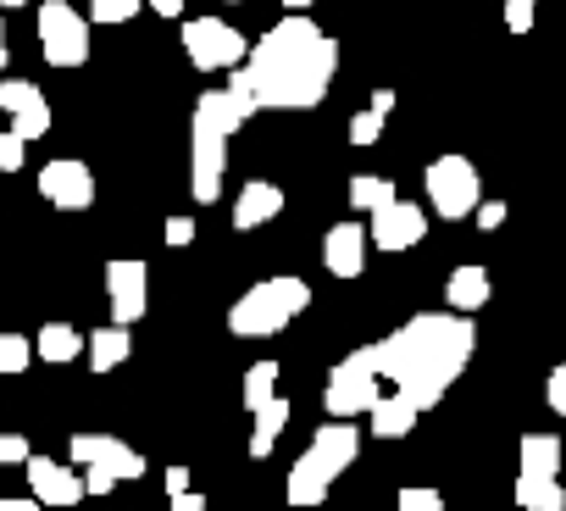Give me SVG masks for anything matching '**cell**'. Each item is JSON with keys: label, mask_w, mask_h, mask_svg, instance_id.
Returning <instances> with one entry per match:
<instances>
[{"label": "cell", "mask_w": 566, "mask_h": 511, "mask_svg": "<svg viewBox=\"0 0 566 511\" xmlns=\"http://www.w3.org/2000/svg\"><path fill=\"white\" fill-rule=\"evenodd\" d=\"M544 400H549V411H555V417H566V362L549 373V384H544Z\"/></svg>", "instance_id": "37"}, {"label": "cell", "mask_w": 566, "mask_h": 511, "mask_svg": "<svg viewBox=\"0 0 566 511\" xmlns=\"http://www.w3.org/2000/svg\"><path fill=\"white\" fill-rule=\"evenodd\" d=\"M489 295H494V284H489V273L478 268V262H467V268H455L450 279H444V301H450V312H483L489 306Z\"/></svg>", "instance_id": "18"}, {"label": "cell", "mask_w": 566, "mask_h": 511, "mask_svg": "<svg viewBox=\"0 0 566 511\" xmlns=\"http://www.w3.org/2000/svg\"><path fill=\"white\" fill-rule=\"evenodd\" d=\"M101 450H106V434H73V445H67V456H73L78 467L101 461Z\"/></svg>", "instance_id": "35"}, {"label": "cell", "mask_w": 566, "mask_h": 511, "mask_svg": "<svg viewBox=\"0 0 566 511\" xmlns=\"http://www.w3.org/2000/svg\"><path fill=\"white\" fill-rule=\"evenodd\" d=\"M172 500V511H206V494H195V489H184V494H167Z\"/></svg>", "instance_id": "41"}, {"label": "cell", "mask_w": 566, "mask_h": 511, "mask_svg": "<svg viewBox=\"0 0 566 511\" xmlns=\"http://www.w3.org/2000/svg\"><path fill=\"white\" fill-rule=\"evenodd\" d=\"M40 51L51 67H84L90 62V23L67 7V0H45L40 7Z\"/></svg>", "instance_id": "8"}, {"label": "cell", "mask_w": 566, "mask_h": 511, "mask_svg": "<svg viewBox=\"0 0 566 511\" xmlns=\"http://www.w3.org/2000/svg\"><path fill=\"white\" fill-rule=\"evenodd\" d=\"M145 0H90V18L95 23H134Z\"/></svg>", "instance_id": "30"}, {"label": "cell", "mask_w": 566, "mask_h": 511, "mask_svg": "<svg viewBox=\"0 0 566 511\" xmlns=\"http://www.w3.org/2000/svg\"><path fill=\"white\" fill-rule=\"evenodd\" d=\"M378 400H384V373H378L373 351L361 345V351H350V356L328 373L323 406H328L334 417H361V411H373Z\"/></svg>", "instance_id": "5"}, {"label": "cell", "mask_w": 566, "mask_h": 511, "mask_svg": "<svg viewBox=\"0 0 566 511\" xmlns=\"http://www.w3.org/2000/svg\"><path fill=\"white\" fill-rule=\"evenodd\" d=\"M428 200H433V211H439L444 222H455V217H472V211L483 206L478 167H472L467 156H439V161L428 167Z\"/></svg>", "instance_id": "7"}, {"label": "cell", "mask_w": 566, "mask_h": 511, "mask_svg": "<svg viewBox=\"0 0 566 511\" xmlns=\"http://www.w3.org/2000/svg\"><path fill=\"white\" fill-rule=\"evenodd\" d=\"M472 345H478V334H472L467 312H422V317H411L406 328H395L389 340H373L367 351H373L378 373H384L400 395H411V400L428 411V406H439V400L450 395V384L467 373Z\"/></svg>", "instance_id": "1"}, {"label": "cell", "mask_w": 566, "mask_h": 511, "mask_svg": "<svg viewBox=\"0 0 566 511\" xmlns=\"http://www.w3.org/2000/svg\"><path fill=\"white\" fill-rule=\"evenodd\" d=\"M533 18H538V0H505V29L511 34H527Z\"/></svg>", "instance_id": "34"}, {"label": "cell", "mask_w": 566, "mask_h": 511, "mask_svg": "<svg viewBox=\"0 0 566 511\" xmlns=\"http://www.w3.org/2000/svg\"><path fill=\"white\" fill-rule=\"evenodd\" d=\"M522 472L555 478L560 472V439L555 434H522Z\"/></svg>", "instance_id": "23"}, {"label": "cell", "mask_w": 566, "mask_h": 511, "mask_svg": "<svg viewBox=\"0 0 566 511\" xmlns=\"http://www.w3.org/2000/svg\"><path fill=\"white\" fill-rule=\"evenodd\" d=\"M29 494L40 505H78L90 489H84V478L73 467H62L51 456H29Z\"/></svg>", "instance_id": "13"}, {"label": "cell", "mask_w": 566, "mask_h": 511, "mask_svg": "<svg viewBox=\"0 0 566 511\" xmlns=\"http://www.w3.org/2000/svg\"><path fill=\"white\" fill-rule=\"evenodd\" d=\"M222 90H228V101L239 106V117H255V112H261V90H255V73H250V67H233Z\"/></svg>", "instance_id": "28"}, {"label": "cell", "mask_w": 566, "mask_h": 511, "mask_svg": "<svg viewBox=\"0 0 566 511\" xmlns=\"http://www.w3.org/2000/svg\"><path fill=\"white\" fill-rule=\"evenodd\" d=\"M472 217H478V228H500V222H505L511 211H505V200H483V206H478Z\"/></svg>", "instance_id": "39"}, {"label": "cell", "mask_w": 566, "mask_h": 511, "mask_svg": "<svg viewBox=\"0 0 566 511\" xmlns=\"http://www.w3.org/2000/svg\"><path fill=\"white\" fill-rule=\"evenodd\" d=\"M395 511H444V494H439V489L411 483V489H400V494H395Z\"/></svg>", "instance_id": "31"}, {"label": "cell", "mask_w": 566, "mask_h": 511, "mask_svg": "<svg viewBox=\"0 0 566 511\" xmlns=\"http://www.w3.org/2000/svg\"><path fill=\"white\" fill-rule=\"evenodd\" d=\"M378 134H384V112L367 106V112L350 117V139H356V145H378Z\"/></svg>", "instance_id": "33"}, {"label": "cell", "mask_w": 566, "mask_h": 511, "mask_svg": "<svg viewBox=\"0 0 566 511\" xmlns=\"http://www.w3.org/2000/svg\"><path fill=\"white\" fill-rule=\"evenodd\" d=\"M255 417V428H250V456L255 461H266L272 456V445H277V434L283 428H290V400H283V395H272L261 411H250Z\"/></svg>", "instance_id": "20"}, {"label": "cell", "mask_w": 566, "mask_h": 511, "mask_svg": "<svg viewBox=\"0 0 566 511\" xmlns=\"http://www.w3.org/2000/svg\"><path fill=\"white\" fill-rule=\"evenodd\" d=\"M250 73H255L266 112H312L328 101L339 51L306 12H290L250 45Z\"/></svg>", "instance_id": "2"}, {"label": "cell", "mask_w": 566, "mask_h": 511, "mask_svg": "<svg viewBox=\"0 0 566 511\" xmlns=\"http://www.w3.org/2000/svg\"><path fill=\"white\" fill-rule=\"evenodd\" d=\"M389 200H400L389 178H378V173H361V178H350V206H356V211H367V217H373V211H384Z\"/></svg>", "instance_id": "25"}, {"label": "cell", "mask_w": 566, "mask_h": 511, "mask_svg": "<svg viewBox=\"0 0 566 511\" xmlns=\"http://www.w3.org/2000/svg\"><path fill=\"white\" fill-rule=\"evenodd\" d=\"M34 351H40V362L67 367V362H78V356L90 351V340H84L73 323H45V328H40V340H34Z\"/></svg>", "instance_id": "21"}, {"label": "cell", "mask_w": 566, "mask_h": 511, "mask_svg": "<svg viewBox=\"0 0 566 511\" xmlns=\"http://www.w3.org/2000/svg\"><path fill=\"white\" fill-rule=\"evenodd\" d=\"M40 195L62 211H90L95 206V173L73 156H56V161L40 167Z\"/></svg>", "instance_id": "9"}, {"label": "cell", "mask_w": 566, "mask_h": 511, "mask_svg": "<svg viewBox=\"0 0 566 511\" xmlns=\"http://www.w3.org/2000/svg\"><path fill=\"white\" fill-rule=\"evenodd\" d=\"M0 511H40V500H34V494H23V500H12V494H0Z\"/></svg>", "instance_id": "43"}, {"label": "cell", "mask_w": 566, "mask_h": 511, "mask_svg": "<svg viewBox=\"0 0 566 511\" xmlns=\"http://www.w3.org/2000/svg\"><path fill=\"white\" fill-rule=\"evenodd\" d=\"M84 489H90V494H112V489H117V472H106V467H84Z\"/></svg>", "instance_id": "38"}, {"label": "cell", "mask_w": 566, "mask_h": 511, "mask_svg": "<svg viewBox=\"0 0 566 511\" xmlns=\"http://www.w3.org/2000/svg\"><path fill=\"white\" fill-rule=\"evenodd\" d=\"M0 112L12 117V128L23 139H45L51 134V106H45L40 84H29V79H0Z\"/></svg>", "instance_id": "11"}, {"label": "cell", "mask_w": 566, "mask_h": 511, "mask_svg": "<svg viewBox=\"0 0 566 511\" xmlns=\"http://www.w3.org/2000/svg\"><path fill=\"white\" fill-rule=\"evenodd\" d=\"M90 467H106V472H117V483H123V478H145V456H139L134 445L112 439V434H106V450H101V461H90Z\"/></svg>", "instance_id": "26"}, {"label": "cell", "mask_w": 566, "mask_h": 511, "mask_svg": "<svg viewBox=\"0 0 566 511\" xmlns=\"http://www.w3.org/2000/svg\"><path fill=\"white\" fill-rule=\"evenodd\" d=\"M189 489V467H167V494H184Z\"/></svg>", "instance_id": "42"}, {"label": "cell", "mask_w": 566, "mask_h": 511, "mask_svg": "<svg viewBox=\"0 0 566 511\" xmlns=\"http://www.w3.org/2000/svg\"><path fill=\"white\" fill-rule=\"evenodd\" d=\"M23 156H29V139L18 128H0V173H18Z\"/></svg>", "instance_id": "32"}, {"label": "cell", "mask_w": 566, "mask_h": 511, "mask_svg": "<svg viewBox=\"0 0 566 511\" xmlns=\"http://www.w3.org/2000/svg\"><path fill=\"white\" fill-rule=\"evenodd\" d=\"M367 228L350 217V222H334L328 233H323V262H328V273L334 279H361V268H367Z\"/></svg>", "instance_id": "14"}, {"label": "cell", "mask_w": 566, "mask_h": 511, "mask_svg": "<svg viewBox=\"0 0 566 511\" xmlns=\"http://www.w3.org/2000/svg\"><path fill=\"white\" fill-rule=\"evenodd\" d=\"M328 489H334V472L306 450V456L290 467V489H283V500H290V505H323V500H328Z\"/></svg>", "instance_id": "17"}, {"label": "cell", "mask_w": 566, "mask_h": 511, "mask_svg": "<svg viewBox=\"0 0 566 511\" xmlns=\"http://www.w3.org/2000/svg\"><path fill=\"white\" fill-rule=\"evenodd\" d=\"M312 306V284L306 279H261V284H250L233 306H228V328L239 334V340H272V334H283L301 312Z\"/></svg>", "instance_id": "4"}, {"label": "cell", "mask_w": 566, "mask_h": 511, "mask_svg": "<svg viewBox=\"0 0 566 511\" xmlns=\"http://www.w3.org/2000/svg\"><path fill=\"white\" fill-rule=\"evenodd\" d=\"M283 211V189L277 184H266V178H250L244 189H239V200H233V228H261V222H272Z\"/></svg>", "instance_id": "16"}, {"label": "cell", "mask_w": 566, "mask_h": 511, "mask_svg": "<svg viewBox=\"0 0 566 511\" xmlns=\"http://www.w3.org/2000/svg\"><path fill=\"white\" fill-rule=\"evenodd\" d=\"M373 112H384V117H389V112H395V90H378V95H373Z\"/></svg>", "instance_id": "45"}, {"label": "cell", "mask_w": 566, "mask_h": 511, "mask_svg": "<svg viewBox=\"0 0 566 511\" xmlns=\"http://www.w3.org/2000/svg\"><path fill=\"white\" fill-rule=\"evenodd\" d=\"M0 7H7V12H12V7H29V0H0Z\"/></svg>", "instance_id": "48"}, {"label": "cell", "mask_w": 566, "mask_h": 511, "mask_svg": "<svg viewBox=\"0 0 566 511\" xmlns=\"http://www.w3.org/2000/svg\"><path fill=\"white\" fill-rule=\"evenodd\" d=\"M0 73H7V23H0Z\"/></svg>", "instance_id": "46"}, {"label": "cell", "mask_w": 566, "mask_h": 511, "mask_svg": "<svg viewBox=\"0 0 566 511\" xmlns=\"http://www.w3.org/2000/svg\"><path fill=\"white\" fill-rule=\"evenodd\" d=\"M312 456L339 478L356 456H361V434H356V417H334V423H323L317 434H312Z\"/></svg>", "instance_id": "15"}, {"label": "cell", "mask_w": 566, "mask_h": 511, "mask_svg": "<svg viewBox=\"0 0 566 511\" xmlns=\"http://www.w3.org/2000/svg\"><path fill=\"white\" fill-rule=\"evenodd\" d=\"M156 18H184V0H150Z\"/></svg>", "instance_id": "44"}, {"label": "cell", "mask_w": 566, "mask_h": 511, "mask_svg": "<svg viewBox=\"0 0 566 511\" xmlns=\"http://www.w3.org/2000/svg\"><path fill=\"white\" fill-rule=\"evenodd\" d=\"M239 106L228 101V90H206L195 101V134H189V195L200 206H211L222 195L228 178V134H239Z\"/></svg>", "instance_id": "3"}, {"label": "cell", "mask_w": 566, "mask_h": 511, "mask_svg": "<svg viewBox=\"0 0 566 511\" xmlns=\"http://www.w3.org/2000/svg\"><path fill=\"white\" fill-rule=\"evenodd\" d=\"M516 505H522V511H566V489H560L555 478L522 472V478H516Z\"/></svg>", "instance_id": "24"}, {"label": "cell", "mask_w": 566, "mask_h": 511, "mask_svg": "<svg viewBox=\"0 0 566 511\" xmlns=\"http://www.w3.org/2000/svg\"><path fill=\"white\" fill-rule=\"evenodd\" d=\"M40 351H34V340H23V334H0V373L7 378H18V373H29V362H34Z\"/></svg>", "instance_id": "29"}, {"label": "cell", "mask_w": 566, "mask_h": 511, "mask_svg": "<svg viewBox=\"0 0 566 511\" xmlns=\"http://www.w3.org/2000/svg\"><path fill=\"white\" fill-rule=\"evenodd\" d=\"M272 395H277V362H255L244 373V411H261Z\"/></svg>", "instance_id": "27"}, {"label": "cell", "mask_w": 566, "mask_h": 511, "mask_svg": "<svg viewBox=\"0 0 566 511\" xmlns=\"http://www.w3.org/2000/svg\"><path fill=\"white\" fill-rule=\"evenodd\" d=\"M283 7H290V12H306V7H312V0H283Z\"/></svg>", "instance_id": "47"}, {"label": "cell", "mask_w": 566, "mask_h": 511, "mask_svg": "<svg viewBox=\"0 0 566 511\" xmlns=\"http://www.w3.org/2000/svg\"><path fill=\"white\" fill-rule=\"evenodd\" d=\"M167 244H195V217H167Z\"/></svg>", "instance_id": "40"}, {"label": "cell", "mask_w": 566, "mask_h": 511, "mask_svg": "<svg viewBox=\"0 0 566 511\" xmlns=\"http://www.w3.org/2000/svg\"><path fill=\"white\" fill-rule=\"evenodd\" d=\"M128 356H134V334H128L123 323L90 334V367H95V373H117Z\"/></svg>", "instance_id": "22"}, {"label": "cell", "mask_w": 566, "mask_h": 511, "mask_svg": "<svg viewBox=\"0 0 566 511\" xmlns=\"http://www.w3.org/2000/svg\"><path fill=\"white\" fill-rule=\"evenodd\" d=\"M367 233H373L378 250H411L428 233V211L417 200H389L384 211H373V228Z\"/></svg>", "instance_id": "12"}, {"label": "cell", "mask_w": 566, "mask_h": 511, "mask_svg": "<svg viewBox=\"0 0 566 511\" xmlns=\"http://www.w3.org/2000/svg\"><path fill=\"white\" fill-rule=\"evenodd\" d=\"M184 56H189L200 73H233V67L250 62V40H244L233 23L189 18V23H184Z\"/></svg>", "instance_id": "6"}, {"label": "cell", "mask_w": 566, "mask_h": 511, "mask_svg": "<svg viewBox=\"0 0 566 511\" xmlns=\"http://www.w3.org/2000/svg\"><path fill=\"white\" fill-rule=\"evenodd\" d=\"M367 417H373V434H378V439H406V434L417 428L422 406H417L411 395H400V389H395V395H384Z\"/></svg>", "instance_id": "19"}, {"label": "cell", "mask_w": 566, "mask_h": 511, "mask_svg": "<svg viewBox=\"0 0 566 511\" xmlns=\"http://www.w3.org/2000/svg\"><path fill=\"white\" fill-rule=\"evenodd\" d=\"M29 439L23 434H0V461H7V467H29Z\"/></svg>", "instance_id": "36"}, {"label": "cell", "mask_w": 566, "mask_h": 511, "mask_svg": "<svg viewBox=\"0 0 566 511\" xmlns=\"http://www.w3.org/2000/svg\"><path fill=\"white\" fill-rule=\"evenodd\" d=\"M106 295H112V323H139L145 306H150V273L145 262L123 255V262H106Z\"/></svg>", "instance_id": "10"}]
</instances>
